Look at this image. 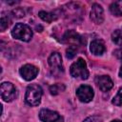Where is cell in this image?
Segmentation results:
<instances>
[{"instance_id":"obj_1","label":"cell","mask_w":122,"mask_h":122,"mask_svg":"<svg viewBox=\"0 0 122 122\" xmlns=\"http://www.w3.org/2000/svg\"><path fill=\"white\" fill-rule=\"evenodd\" d=\"M43 94L42 88L37 84H30L28 86L25 94V101L30 106H38L41 102Z\"/></svg>"},{"instance_id":"obj_2","label":"cell","mask_w":122,"mask_h":122,"mask_svg":"<svg viewBox=\"0 0 122 122\" xmlns=\"http://www.w3.org/2000/svg\"><path fill=\"white\" fill-rule=\"evenodd\" d=\"M11 35L15 39L28 42L32 37V30L28 25L23 23H17L11 30Z\"/></svg>"},{"instance_id":"obj_3","label":"cell","mask_w":122,"mask_h":122,"mask_svg":"<svg viewBox=\"0 0 122 122\" xmlns=\"http://www.w3.org/2000/svg\"><path fill=\"white\" fill-rule=\"evenodd\" d=\"M70 72L72 77L87 79L89 77V71L87 69V64L83 58H78L73 62L70 68Z\"/></svg>"},{"instance_id":"obj_4","label":"cell","mask_w":122,"mask_h":122,"mask_svg":"<svg viewBox=\"0 0 122 122\" xmlns=\"http://www.w3.org/2000/svg\"><path fill=\"white\" fill-rule=\"evenodd\" d=\"M1 97L6 102L12 101L16 96V90L15 87L10 82H3L0 87Z\"/></svg>"},{"instance_id":"obj_5","label":"cell","mask_w":122,"mask_h":122,"mask_svg":"<svg viewBox=\"0 0 122 122\" xmlns=\"http://www.w3.org/2000/svg\"><path fill=\"white\" fill-rule=\"evenodd\" d=\"M94 95L93 90L92 89L91 86L88 85H81L77 90H76V96L81 102L88 103L92 100Z\"/></svg>"},{"instance_id":"obj_6","label":"cell","mask_w":122,"mask_h":122,"mask_svg":"<svg viewBox=\"0 0 122 122\" xmlns=\"http://www.w3.org/2000/svg\"><path fill=\"white\" fill-rule=\"evenodd\" d=\"M49 65L51 67V70L52 71V73L54 74H58L60 72L63 71V66H62V57L60 55V53L58 52H52L49 59H48Z\"/></svg>"},{"instance_id":"obj_7","label":"cell","mask_w":122,"mask_h":122,"mask_svg":"<svg viewBox=\"0 0 122 122\" xmlns=\"http://www.w3.org/2000/svg\"><path fill=\"white\" fill-rule=\"evenodd\" d=\"M39 118L43 122H64L63 117L58 112L48 109H42L40 111Z\"/></svg>"},{"instance_id":"obj_8","label":"cell","mask_w":122,"mask_h":122,"mask_svg":"<svg viewBox=\"0 0 122 122\" xmlns=\"http://www.w3.org/2000/svg\"><path fill=\"white\" fill-rule=\"evenodd\" d=\"M19 72L25 80L30 81L36 77V75L38 73V68L31 64H26L20 68Z\"/></svg>"},{"instance_id":"obj_9","label":"cell","mask_w":122,"mask_h":122,"mask_svg":"<svg viewBox=\"0 0 122 122\" xmlns=\"http://www.w3.org/2000/svg\"><path fill=\"white\" fill-rule=\"evenodd\" d=\"M91 19L95 24H102L104 21V11L99 4H93L91 10Z\"/></svg>"},{"instance_id":"obj_10","label":"cell","mask_w":122,"mask_h":122,"mask_svg":"<svg viewBox=\"0 0 122 122\" xmlns=\"http://www.w3.org/2000/svg\"><path fill=\"white\" fill-rule=\"evenodd\" d=\"M63 40H64L65 43H68V44L71 43V46H75V47H76V45H83V43L85 44V42L83 41L82 37L72 30H68L64 34Z\"/></svg>"},{"instance_id":"obj_11","label":"cell","mask_w":122,"mask_h":122,"mask_svg":"<svg viewBox=\"0 0 122 122\" xmlns=\"http://www.w3.org/2000/svg\"><path fill=\"white\" fill-rule=\"evenodd\" d=\"M95 83L98 86V88L102 91V92H108L110 91L112 86V80L111 79L110 76L108 75H101V76H96L95 78Z\"/></svg>"},{"instance_id":"obj_12","label":"cell","mask_w":122,"mask_h":122,"mask_svg":"<svg viewBox=\"0 0 122 122\" xmlns=\"http://www.w3.org/2000/svg\"><path fill=\"white\" fill-rule=\"evenodd\" d=\"M90 51L94 55L103 54L104 51H106V47H105L104 42L102 40H100V39H95V40L92 41L91 46H90Z\"/></svg>"},{"instance_id":"obj_13","label":"cell","mask_w":122,"mask_h":122,"mask_svg":"<svg viewBox=\"0 0 122 122\" xmlns=\"http://www.w3.org/2000/svg\"><path fill=\"white\" fill-rule=\"evenodd\" d=\"M110 10L115 16H122V0L112 3L110 6Z\"/></svg>"},{"instance_id":"obj_14","label":"cell","mask_w":122,"mask_h":122,"mask_svg":"<svg viewBox=\"0 0 122 122\" xmlns=\"http://www.w3.org/2000/svg\"><path fill=\"white\" fill-rule=\"evenodd\" d=\"M38 16H39L43 21H46V22H48V23H51V22H52L53 20H55V19L57 18V16H56L54 13L47 12V11H44V10L39 11Z\"/></svg>"},{"instance_id":"obj_15","label":"cell","mask_w":122,"mask_h":122,"mask_svg":"<svg viewBox=\"0 0 122 122\" xmlns=\"http://www.w3.org/2000/svg\"><path fill=\"white\" fill-rule=\"evenodd\" d=\"M112 40L117 46H122V30H115L112 33Z\"/></svg>"},{"instance_id":"obj_16","label":"cell","mask_w":122,"mask_h":122,"mask_svg":"<svg viewBox=\"0 0 122 122\" xmlns=\"http://www.w3.org/2000/svg\"><path fill=\"white\" fill-rule=\"evenodd\" d=\"M10 24V16L9 15H6L4 12L2 13L1 15V20H0V29H1V31H4Z\"/></svg>"},{"instance_id":"obj_17","label":"cell","mask_w":122,"mask_h":122,"mask_svg":"<svg viewBox=\"0 0 122 122\" xmlns=\"http://www.w3.org/2000/svg\"><path fill=\"white\" fill-rule=\"evenodd\" d=\"M64 90H65V86L62 84H53L50 87V92L53 95L58 94L60 92H63Z\"/></svg>"},{"instance_id":"obj_18","label":"cell","mask_w":122,"mask_h":122,"mask_svg":"<svg viewBox=\"0 0 122 122\" xmlns=\"http://www.w3.org/2000/svg\"><path fill=\"white\" fill-rule=\"evenodd\" d=\"M112 102L115 106H121L122 105V87L118 90L116 95L113 97V99H112Z\"/></svg>"},{"instance_id":"obj_19","label":"cell","mask_w":122,"mask_h":122,"mask_svg":"<svg viewBox=\"0 0 122 122\" xmlns=\"http://www.w3.org/2000/svg\"><path fill=\"white\" fill-rule=\"evenodd\" d=\"M76 52H77V48L75 46H70L66 51V55L69 59H71L76 55Z\"/></svg>"},{"instance_id":"obj_20","label":"cell","mask_w":122,"mask_h":122,"mask_svg":"<svg viewBox=\"0 0 122 122\" xmlns=\"http://www.w3.org/2000/svg\"><path fill=\"white\" fill-rule=\"evenodd\" d=\"M83 122H102V119L97 115H92L87 117Z\"/></svg>"},{"instance_id":"obj_21","label":"cell","mask_w":122,"mask_h":122,"mask_svg":"<svg viewBox=\"0 0 122 122\" xmlns=\"http://www.w3.org/2000/svg\"><path fill=\"white\" fill-rule=\"evenodd\" d=\"M13 13L16 15V17H22V16H25L24 14H25V12H24V10H22V9H16L14 11H13ZM14 15V16H15Z\"/></svg>"},{"instance_id":"obj_22","label":"cell","mask_w":122,"mask_h":122,"mask_svg":"<svg viewBox=\"0 0 122 122\" xmlns=\"http://www.w3.org/2000/svg\"><path fill=\"white\" fill-rule=\"evenodd\" d=\"M113 54L117 57V59H119V60L122 61V48H121V49H117V50H115V51H113Z\"/></svg>"},{"instance_id":"obj_23","label":"cell","mask_w":122,"mask_h":122,"mask_svg":"<svg viewBox=\"0 0 122 122\" xmlns=\"http://www.w3.org/2000/svg\"><path fill=\"white\" fill-rule=\"evenodd\" d=\"M119 76L122 77V66H121V68H120V70H119Z\"/></svg>"},{"instance_id":"obj_24","label":"cell","mask_w":122,"mask_h":122,"mask_svg":"<svg viewBox=\"0 0 122 122\" xmlns=\"http://www.w3.org/2000/svg\"><path fill=\"white\" fill-rule=\"evenodd\" d=\"M111 122H122V121H120V120H118V119H115V120H112V121H111Z\"/></svg>"}]
</instances>
